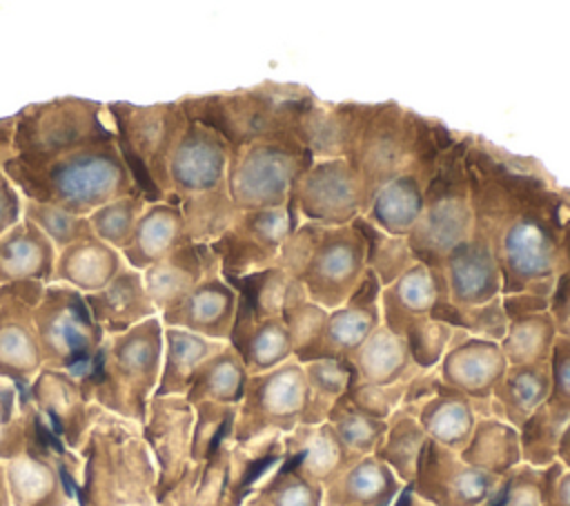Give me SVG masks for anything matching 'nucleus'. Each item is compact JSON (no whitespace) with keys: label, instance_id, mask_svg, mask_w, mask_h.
Wrapping results in <instances>:
<instances>
[{"label":"nucleus","instance_id":"obj_1","mask_svg":"<svg viewBox=\"0 0 570 506\" xmlns=\"http://www.w3.org/2000/svg\"><path fill=\"white\" fill-rule=\"evenodd\" d=\"M474 232L494 254L501 294L548 296L561 270L570 192L559 189L532 158L470 136L465 149Z\"/></svg>","mask_w":570,"mask_h":506},{"label":"nucleus","instance_id":"obj_2","mask_svg":"<svg viewBox=\"0 0 570 506\" xmlns=\"http://www.w3.org/2000/svg\"><path fill=\"white\" fill-rule=\"evenodd\" d=\"M454 136L443 123L419 116L394 100L354 103L350 100V125L343 158L361 176L367 196L405 169L434 167Z\"/></svg>","mask_w":570,"mask_h":506},{"label":"nucleus","instance_id":"obj_3","mask_svg":"<svg viewBox=\"0 0 570 506\" xmlns=\"http://www.w3.org/2000/svg\"><path fill=\"white\" fill-rule=\"evenodd\" d=\"M0 169L22 198L73 216H89L109 201L138 194L116 143L82 147L42 163H22L9 154Z\"/></svg>","mask_w":570,"mask_h":506},{"label":"nucleus","instance_id":"obj_4","mask_svg":"<svg viewBox=\"0 0 570 506\" xmlns=\"http://www.w3.org/2000/svg\"><path fill=\"white\" fill-rule=\"evenodd\" d=\"M229 154L220 134L191 120L176 143L169 158L167 203L180 207L189 243H214L238 212L227 189Z\"/></svg>","mask_w":570,"mask_h":506},{"label":"nucleus","instance_id":"obj_5","mask_svg":"<svg viewBox=\"0 0 570 506\" xmlns=\"http://www.w3.org/2000/svg\"><path fill=\"white\" fill-rule=\"evenodd\" d=\"M312 94L303 87L263 82L249 89L185 96L187 120L220 134L229 149L281 134L298 136V118ZM301 138V136H298Z\"/></svg>","mask_w":570,"mask_h":506},{"label":"nucleus","instance_id":"obj_6","mask_svg":"<svg viewBox=\"0 0 570 506\" xmlns=\"http://www.w3.org/2000/svg\"><path fill=\"white\" fill-rule=\"evenodd\" d=\"M276 267L301 281L314 303L334 310L352 296L367 272L365 241L354 225L301 223L287 236Z\"/></svg>","mask_w":570,"mask_h":506},{"label":"nucleus","instance_id":"obj_7","mask_svg":"<svg viewBox=\"0 0 570 506\" xmlns=\"http://www.w3.org/2000/svg\"><path fill=\"white\" fill-rule=\"evenodd\" d=\"M470 136L441 154L434 174L425 187L423 212L407 234V245L416 263L436 274L445 256L472 236L474 214L470 201V181L465 169V149Z\"/></svg>","mask_w":570,"mask_h":506},{"label":"nucleus","instance_id":"obj_8","mask_svg":"<svg viewBox=\"0 0 570 506\" xmlns=\"http://www.w3.org/2000/svg\"><path fill=\"white\" fill-rule=\"evenodd\" d=\"M116 145L129 174L136 183V192L147 203L169 198V158L178 138L187 127V116L178 100L156 105L107 103Z\"/></svg>","mask_w":570,"mask_h":506},{"label":"nucleus","instance_id":"obj_9","mask_svg":"<svg viewBox=\"0 0 570 506\" xmlns=\"http://www.w3.org/2000/svg\"><path fill=\"white\" fill-rule=\"evenodd\" d=\"M105 143H116V132L107 105L98 100L62 96L29 105L13 116L11 156L22 163H42Z\"/></svg>","mask_w":570,"mask_h":506},{"label":"nucleus","instance_id":"obj_10","mask_svg":"<svg viewBox=\"0 0 570 506\" xmlns=\"http://www.w3.org/2000/svg\"><path fill=\"white\" fill-rule=\"evenodd\" d=\"M296 134L261 138L232 149L227 189L238 212L287 207L296 178L312 165Z\"/></svg>","mask_w":570,"mask_h":506},{"label":"nucleus","instance_id":"obj_11","mask_svg":"<svg viewBox=\"0 0 570 506\" xmlns=\"http://www.w3.org/2000/svg\"><path fill=\"white\" fill-rule=\"evenodd\" d=\"M33 325L42 359L60 363L76 379L87 374L105 332L94 321L82 292L58 281L47 283L33 308Z\"/></svg>","mask_w":570,"mask_h":506},{"label":"nucleus","instance_id":"obj_12","mask_svg":"<svg viewBox=\"0 0 570 506\" xmlns=\"http://www.w3.org/2000/svg\"><path fill=\"white\" fill-rule=\"evenodd\" d=\"M163 359V323L158 317L140 325L102 339L87 370L96 388H105V401L122 406L134 399L140 410V399L156 381Z\"/></svg>","mask_w":570,"mask_h":506},{"label":"nucleus","instance_id":"obj_13","mask_svg":"<svg viewBox=\"0 0 570 506\" xmlns=\"http://www.w3.org/2000/svg\"><path fill=\"white\" fill-rule=\"evenodd\" d=\"M305 395V372L296 359L249 374L245 395L236 406L232 439L245 444L256 437H285L301 424Z\"/></svg>","mask_w":570,"mask_h":506},{"label":"nucleus","instance_id":"obj_14","mask_svg":"<svg viewBox=\"0 0 570 506\" xmlns=\"http://www.w3.org/2000/svg\"><path fill=\"white\" fill-rule=\"evenodd\" d=\"M367 205V189L345 158L312 160V165L296 178L287 201L294 230L301 223L325 227L352 225L365 214Z\"/></svg>","mask_w":570,"mask_h":506},{"label":"nucleus","instance_id":"obj_15","mask_svg":"<svg viewBox=\"0 0 570 506\" xmlns=\"http://www.w3.org/2000/svg\"><path fill=\"white\" fill-rule=\"evenodd\" d=\"M292 230L287 207L236 212L232 225L209 247L218 259L220 274L240 279L274 267Z\"/></svg>","mask_w":570,"mask_h":506},{"label":"nucleus","instance_id":"obj_16","mask_svg":"<svg viewBox=\"0 0 570 506\" xmlns=\"http://www.w3.org/2000/svg\"><path fill=\"white\" fill-rule=\"evenodd\" d=\"M501 479L465 464L456 450L428 439L407 488L430 506H485Z\"/></svg>","mask_w":570,"mask_h":506},{"label":"nucleus","instance_id":"obj_17","mask_svg":"<svg viewBox=\"0 0 570 506\" xmlns=\"http://www.w3.org/2000/svg\"><path fill=\"white\" fill-rule=\"evenodd\" d=\"M399 408L416 417L430 441L456 453L463 450L476 424L472 399L445 386L439 379L436 368L421 370L407 383Z\"/></svg>","mask_w":570,"mask_h":506},{"label":"nucleus","instance_id":"obj_18","mask_svg":"<svg viewBox=\"0 0 570 506\" xmlns=\"http://www.w3.org/2000/svg\"><path fill=\"white\" fill-rule=\"evenodd\" d=\"M436 299L459 308H472L501 296V272L490 243L472 230V236L454 247L441 270L432 274Z\"/></svg>","mask_w":570,"mask_h":506},{"label":"nucleus","instance_id":"obj_19","mask_svg":"<svg viewBox=\"0 0 570 506\" xmlns=\"http://www.w3.org/2000/svg\"><path fill=\"white\" fill-rule=\"evenodd\" d=\"M379 294H381V283L367 270L358 288L352 292V296L343 305L327 312L323 332L314 350L309 352L307 361H314V359L350 361V357L381 325Z\"/></svg>","mask_w":570,"mask_h":506},{"label":"nucleus","instance_id":"obj_20","mask_svg":"<svg viewBox=\"0 0 570 506\" xmlns=\"http://www.w3.org/2000/svg\"><path fill=\"white\" fill-rule=\"evenodd\" d=\"M505 368L508 361L497 341L454 330L445 354L436 366V372L445 386L479 403L490 399Z\"/></svg>","mask_w":570,"mask_h":506},{"label":"nucleus","instance_id":"obj_21","mask_svg":"<svg viewBox=\"0 0 570 506\" xmlns=\"http://www.w3.org/2000/svg\"><path fill=\"white\" fill-rule=\"evenodd\" d=\"M238 294L220 270L209 272L176 305L160 312L163 328H180L194 334L227 341L236 321Z\"/></svg>","mask_w":570,"mask_h":506},{"label":"nucleus","instance_id":"obj_22","mask_svg":"<svg viewBox=\"0 0 570 506\" xmlns=\"http://www.w3.org/2000/svg\"><path fill=\"white\" fill-rule=\"evenodd\" d=\"M45 290L20 294L0 303V374L29 386V374L42 361L33 325V308Z\"/></svg>","mask_w":570,"mask_h":506},{"label":"nucleus","instance_id":"obj_23","mask_svg":"<svg viewBox=\"0 0 570 506\" xmlns=\"http://www.w3.org/2000/svg\"><path fill=\"white\" fill-rule=\"evenodd\" d=\"M216 270H220V265L209 245L185 243L158 263L142 270V283L156 312L160 314L176 305L189 290H194L209 272Z\"/></svg>","mask_w":570,"mask_h":506},{"label":"nucleus","instance_id":"obj_24","mask_svg":"<svg viewBox=\"0 0 570 506\" xmlns=\"http://www.w3.org/2000/svg\"><path fill=\"white\" fill-rule=\"evenodd\" d=\"M283 455L305 479L318 486H327L356 461L327 421L318 426L298 424L283 437Z\"/></svg>","mask_w":570,"mask_h":506},{"label":"nucleus","instance_id":"obj_25","mask_svg":"<svg viewBox=\"0 0 570 506\" xmlns=\"http://www.w3.org/2000/svg\"><path fill=\"white\" fill-rule=\"evenodd\" d=\"M434 167L419 165L385 183L381 189H376L363 216L385 234L407 239L423 212L425 187L434 174Z\"/></svg>","mask_w":570,"mask_h":506},{"label":"nucleus","instance_id":"obj_26","mask_svg":"<svg viewBox=\"0 0 570 506\" xmlns=\"http://www.w3.org/2000/svg\"><path fill=\"white\" fill-rule=\"evenodd\" d=\"M85 303L102 332L111 334L127 332L142 321L158 317L145 290L142 272L127 265H122V270L102 290L85 294Z\"/></svg>","mask_w":570,"mask_h":506},{"label":"nucleus","instance_id":"obj_27","mask_svg":"<svg viewBox=\"0 0 570 506\" xmlns=\"http://www.w3.org/2000/svg\"><path fill=\"white\" fill-rule=\"evenodd\" d=\"M550 395V368L548 363L534 366H508L501 381L494 386L488 401L474 403L476 417H497L514 428L548 401Z\"/></svg>","mask_w":570,"mask_h":506},{"label":"nucleus","instance_id":"obj_28","mask_svg":"<svg viewBox=\"0 0 570 506\" xmlns=\"http://www.w3.org/2000/svg\"><path fill=\"white\" fill-rule=\"evenodd\" d=\"M185 243L189 241L180 207L167 201L147 203L120 256L127 267L142 272Z\"/></svg>","mask_w":570,"mask_h":506},{"label":"nucleus","instance_id":"obj_29","mask_svg":"<svg viewBox=\"0 0 570 506\" xmlns=\"http://www.w3.org/2000/svg\"><path fill=\"white\" fill-rule=\"evenodd\" d=\"M227 343L236 350L249 374L267 372L294 359L292 337L281 317H254L236 308Z\"/></svg>","mask_w":570,"mask_h":506},{"label":"nucleus","instance_id":"obj_30","mask_svg":"<svg viewBox=\"0 0 570 506\" xmlns=\"http://www.w3.org/2000/svg\"><path fill=\"white\" fill-rule=\"evenodd\" d=\"M403 488L383 461L365 455L323 486V506H394Z\"/></svg>","mask_w":570,"mask_h":506},{"label":"nucleus","instance_id":"obj_31","mask_svg":"<svg viewBox=\"0 0 570 506\" xmlns=\"http://www.w3.org/2000/svg\"><path fill=\"white\" fill-rule=\"evenodd\" d=\"M56 256L53 243L31 221L20 218L0 234V283H51Z\"/></svg>","mask_w":570,"mask_h":506},{"label":"nucleus","instance_id":"obj_32","mask_svg":"<svg viewBox=\"0 0 570 506\" xmlns=\"http://www.w3.org/2000/svg\"><path fill=\"white\" fill-rule=\"evenodd\" d=\"M122 265L125 261L120 252L94 234L58 252L53 281L65 283L82 294H91L102 290L122 270Z\"/></svg>","mask_w":570,"mask_h":506},{"label":"nucleus","instance_id":"obj_33","mask_svg":"<svg viewBox=\"0 0 570 506\" xmlns=\"http://www.w3.org/2000/svg\"><path fill=\"white\" fill-rule=\"evenodd\" d=\"M358 381L372 386H392L414 379L421 368L412 361L405 339L390 332L383 323L350 357Z\"/></svg>","mask_w":570,"mask_h":506},{"label":"nucleus","instance_id":"obj_34","mask_svg":"<svg viewBox=\"0 0 570 506\" xmlns=\"http://www.w3.org/2000/svg\"><path fill=\"white\" fill-rule=\"evenodd\" d=\"M434 299L436 294L430 270L421 263H414L390 285L381 288V323L396 337H403L412 323L430 317Z\"/></svg>","mask_w":570,"mask_h":506},{"label":"nucleus","instance_id":"obj_35","mask_svg":"<svg viewBox=\"0 0 570 506\" xmlns=\"http://www.w3.org/2000/svg\"><path fill=\"white\" fill-rule=\"evenodd\" d=\"M459 455L465 464L488 475L505 477L521 464L519 428L497 417L481 415L476 417L474 430Z\"/></svg>","mask_w":570,"mask_h":506},{"label":"nucleus","instance_id":"obj_36","mask_svg":"<svg viewBox=\"0 0 570 506\" xmlns=\"http://www.w3.org/2000/svg\"><path fill=\"white\" fill-rule=\"evenodd\" d=\"M247 379V368L243 366L236 350L227 343L198 366L187 388V401L194 406L200 401L238 406L245 395Z\"/></svg>","mask_w":570,"mask_h":506},{"label":"nucleus","instance_id":"obj_37","mask_svg":"<svg viewBox=\"0 0 570 506\" xmlns=\"http://www.w3.org/2000/svg\"><path fill=\"white\" fill-rule=\"evenodd\" d=\"M350 125V100L323 103L316 96L307 100L298 118V136L314 160L343 158Z\"/></svg>","mask_w":570,"mask_h":506},{"label":"nucleus","instance_id":"obj_38","mask_svg":"<svg viewBox=\"0 0 570 506\" xmlns=\"http://www.w3.org/2000/svg\"><path fill=\"white\" fill-rule=\"evenodd\" d=\"M225 346L227 341H214L189 330L163 328V377L158 392L187 390L198 366Z\"/></svg>","mask_w":570,"mask_h":506},{"label":"nucleus","instance_id":"obj_39","mask_svg":"<svg viewBox=\"0 0 570 506\" xmlns=\"http://www.w3.org/2000/svg\"><path fill=\"white\" fill-rule=\"evenodd\" d=\"M557 328L548 310L508 319V330L499 341L508 366L548 363L557 341Z\"/></svg>","mask_w":570,"mask_h":506},{"label":"nucleus","instance_id":"obj_40","mask_svg":"<svg viewBox=\"0 0 570 506\" xmlns=\"http://www.w3.org/2000/svg\"><path fill=\"white\" fill-rule=\"evenodd\" d=\"M425 444H428V437L421 424L416 421V417L399 408L387 419L385 435L379 448L374 450V457L383 461L403 486H410Z\"/></svg>","mask_w":570,"mask_h":506},{"label":"nucleus","instance_id":"obj_41","mask_svg":"<svg viewBox=\"0 0 570 506\" xmlns=\"http://www.w3.org/2000/svg\"><path fill=\"white\" fill-rule=\"evenodd\" d=\"M305 372V410L301 417L303 426H318L327 421L330 410L338 403V399L347 392L352 381L350 361L341 359H314L303 363Z\"/></svg>","mask_w":570,"mask_h":506},{"label":"nucleus","instance_id":"obj_42","mask_svg":"<svg viewBox=\"0 0 570 506\" xmlns=\"http://www.w3.org/2000/svg\"><path fill=\"white\" fill-rule=\"evenodd\" d=\"M249 506H323V486L305 479L283 457L252 488Z\"/></svg>","mask_w":570,"mask_h":506},{"label":"nucleus","instance_id":"obj_43","mask_svg":"<svg viewBox=\"0 0 570 506\" xmlns=\"http://www.w3.org/2000/svg\"><path fill=\"white\" fill-rule=\"evenodd\" d=\"M325 308H321L318 303H314L309 299V294L305 292V288L301 285V281L292 279L285 301H283V310H281V319L292 337V346H294V359L298 363H305L309 352L314 350L325 319H327Z\"/></svg>","mask_w":570,"mask_h":506},{"label":"nucleus","instance_id":"obj_44","mask_svg":"<svg viewBox=\"0 0 570 506\" xmlns=\"http://www.w3.org/2000/svg\"><path fill=\"white\" fill-rule=\"evenodd\" d=\"M352 225L361 232L365 241V265L379 279L381 288L390 285L394 279H399L416 263L407 245V239L385 234L365 216H358Z\"/></svg>","mask_w":570,"mask_h":506},{"label":"nucleus","instance_id":"obj_45","mask_svg":"<svg viewBox=\"0 0 570 506\" xmlns=\"http://www.w3.org/2000/svg\"><path fill=\"white\" fill-rule=\"evenodd\" d=\"M430 317L448 323L454 330H463L472 337H483L497 343L503 339L508 330V317L503 312L501 296H494L492 301L472 305V308H459V305H452L450 301L434 299Z\"/></svg>","mask_w":570,"mask_h":506},{"label":"nucleus","instance_id":"obj_46","mask_svg":"<svg viewBox=\"0 0 570 506\" xmlns=\"http://www.w3.org/2000/svg\"><path fill=\"white\" fill-rule=\"evenodd\" d=\"M570 419L554 412L548 403H541L519 428L521 464L532 468H548L557 461V444L563 426Z\"/></svg>","mask_w":570,"mask_h":506},{"label":"nucleus","instance_id":"obj_47","mask_svg":"<svg viewBox=\"0 0 570 506\" xmlns=\"http://www.w3.org/2000/svg\"><path fill=\"white\" fill-rule=\"evenodd\" d=\"M227 281L238 294V310L254 317H281L292 279L274 265L263 272Z\"/></svg>","mask_w":570,"mask_h":506},{"label":"nucleus","instance_id":"obj_48","mask_svg":"<svg viewBox=\"0 0 570 506\" xmlns=\"http://www.w3.org/2000/svg\"><path fill=\"white\" fill-rule=\"evenodd\" d=\"M327 424L334 428V432L338 435L343 446L356 459L365 457V455H374V450L379 448V444L385 435V428H387V421H381V419H374V417L361 412L345 397H341L338 403L330 410Z\"/></svg>","mask_w":570,"mask_h":506},{"label":"nucleus","instance_id":"obj_49","mask_svg":"<svg viewBox=\"0 0 570 506\" xmlns=\"http://www.w3.org/2000/svg\"><path fill=\"white\" fill-rule=\"evenodd\" d=\"M145 207H147V201L140 194H131V196H120L116 201L105 203L102 207L94 210L87 218L94 234L120 252L127 245Z\"/></svg>","mask_w":570,"mask_h":506},{"label":"nucleus","instance_id":"obj_50","mask_svg":"<svg viewBox=\"0 0 570 506\" xmlns=\"http://www.w3.org/2000/svg\"><path fill=\"white\" fill-rule=\"evenodd\" d=\"M22 218L31 221L53 243L58 252L76 241L94 236V230L87 216H73L60 207L27 201V198H22Z\"/></svg>","mask_w":570,"mask_h":506},{"label":"nucleus","instance_id":"obj_51","mask_svg":"<svg viewBox=\"0 0 570 506\" xmlns=\"http://www.w3.org/2000/svg\"><path fill=\"white\" fill-rule=\"evenodd\" d=\"M550 466L532 468L519 464L501 479L494 497L485 506H548Z\"/></svg>","mask_w":570,"mask_h":506},{"label":"nucleus","instance_id":"obj_52","mask_svg":"<svg viewBox=\"0 0 570 506\" xmlns=\"http://www.w3.org/2000/svg\"><path fill=\"white\" fill-rule=\"evenodd\" d=\"M198 406V424L191 437V457L194 461H207V457L227 439L232 437L236 406L200 401Z\"/></svg>","mask_w":570,"mask_h":506},{"label":"nucleus","instance_id":"obj_53","mask_svg":"<svg viewBox=\"0 0 570 506\" xmlns=\"http://www.w3.org/2000/svg\"><path fill=\"white\" fill-rule=\"evenodd\" d=\"M452 334H454V328L428 317V319L412 323L401 339H405L412 361L421 370H432L439 366L441 357L445 354V348H448Z\"/></svg>","mask_w":570,"mask_h":506},{"label":"nucleus","instance_id":"obj_54","mask_svg":"<svg viewBox=\"0 0 570 506\" xmlns=\"http://www.w3.org/2000/svg\"><path fill=\"white\" fill-rule=\"evenodd\" d=\"M410 381H401V383H392V386H372V383L358 381L356 374H352V381L343 397L361 412H365L374 419L387 421L399 410Z\"/></svg>","mask_w":570,"mask_h":506},{"label":"nucleus","instance_id":"obj_55","mask_svg":"<svg viewBox=\"0 0 570 506\" xmlns=\"http://www.w3.org/2000/svg\"><path fill=\"white\" fill-rule=\"evenodd\" d=\"M548 368H550V395L546 403L561 417L570 419V339L557 337Z\"/></svg>","mask_w":570,"mask_h":506},{"label":"nucleus","instance_id":"obj_56","mask_svg":"<svg viewBox=\"0 0 570 506\" xmlns=\"http://www.w3.org/2000/svg\"><path fill=\"white\" fill-rule=\"evenodd\" d=\"M548 312L554 321L557 334L570 339V274L568 272H559L548 299Z\"/></svg>","mask_w":570,"mask_h":506},{"label":"nucleus","instance_id":"obj_57","mask_svg":"<svg viewBox=\"0 0 570 506\" xmlns=\"http://www.w3.org/2000/svg\"><path fill=\"white\" fill-rule=\"evenodd\" d=\"M22 218V196L0 169V234Z\"/></svg>","mask_w":570,"mask_h":506},{"label":"nucleus","instance_id":"obj_58","mask_svg":"<svg viewBox=\"0 0 570 506\" xmlns=\"http://www.w3.org/2000/svg\"><path fill=\"white\" fill-rule=\"evenodd\" d=\"M501 301H503V312L508 319L548 310V296H539V294H530V292L501 294Z\"/></svg>","mask_w":570,"mask_h":506},{"label":"nucleus","instance_id":"obj_59","mask_svg":"<svg viewBox=\"0 0 570 506\" xmlns=\"http://www.w3.org/2000/svg\"><path fill=\"white\" fill-rule=\"evenodd\" d=\"M548 506H570V470H566L559 461L550 466Z\"/></svg>","mask_w":570,"mask_h":506},{"label":"nucleus","instance_id":"obj_60","mask_svg":"<svg viewBox=\"0 0 570 506\" xmlns=\"http://www.w3.org/2000/svg\"><path fill=\"white\" fill-rule=\"evenodd\" d=\"M11 136H13V116L0 118V167H2V160L11 154Z\"/></svg>","mask_w":570,"mask_h":506},{"label":"nucleus","instance_id":"obj_61","mask_svg":"<svg viewBox=\"0 0 570 506\" xmlns=\"http://www.w3.org/2000/svg\"><path fill=\"white\" fill-rule=\"evenodd\" d=\"M557 461L566 470H570V421L561 430V437H559V444H557Z\"/></svg>","mask_w":570,"mask_h":506},{"label":"nucleus","instance_id":"obj_62","mask_svg":"<svg viewBox=\"0 0 570 506\" xmlns=\"http://www.w3.org/2000/svg\"><path fill=\"white\" fill-rule=\"evenodd\" d=\"M559 272H568L570 274V218L563 227V239H561V270Z\"/></svg>","mask_w":570,"mask_h":506}]
</instances>
